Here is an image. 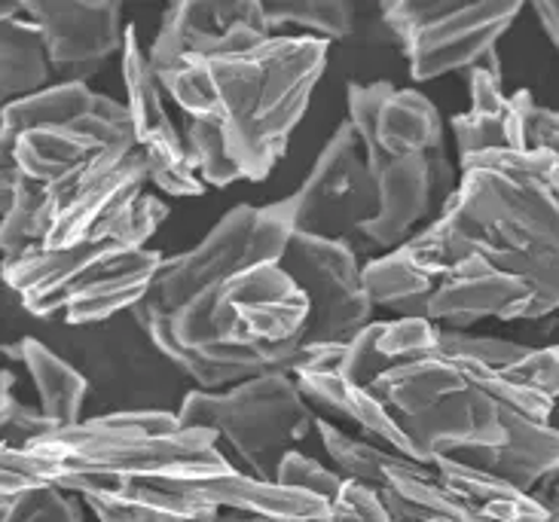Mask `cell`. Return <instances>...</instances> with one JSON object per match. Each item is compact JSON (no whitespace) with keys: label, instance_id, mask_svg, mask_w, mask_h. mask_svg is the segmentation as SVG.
<instances>
[{"label":"cell","instance_id":"42","mask_svg":"<svg viewBox=\"0 0 559 522\" xmlns=\"http://www.w3.org/2000/svg\"><path fill=\"white\" fill-rule=\"evenodd\" d=\"M538 498L545 501L547 508H559V474H554V477L547 479L545 493L538 495Z\"/></svg>","mask_w":559,"mask_h":522},{"label":"cell","instance_id":"13","mask_svg":"<svg viewBox=\"0 0 559 522\" xmlns=\"http://www.w3.org/2000/svg\"><path fill=\"white\" fill-rule=\"evenodd\" d=\"M270 37L273 28L260 0H183L163 13L147 52L156 76H166L183 61L245 52Z\"/></svg>","mask_w":559,"mask_h":522},{"label":"cell","instance_id":"25","mask_svg":"<svg viewBox=\"0 0 559 522\" xmlns=\"http://www.w3.org/2000/svg\"><path fill=\"white\" fill-rule=\"evenodd\" d=\"M98 522H221V510L153 483H98L80 495Z\"/></svg>","mask_w":559,"mask_h":522},{"label":"cell","instance_id":"4","mask_svg":"<svg viewBox=\"0 0 559 522\" xmlns=\"http://www.w3.org/2000/svg\"><path fill=\"white\" fill-rule=\"evenodd\" d=\"M0 144L3 163H13L37 183H56L107 150L138 141L132 114L122 102L92 92L90 83L61 80L3 105Z\"/></svg>","mask_w":559,"mask_h":522},{"label":"cell","instance_id":"34","mask_svg":"<svg viewBox=\"0 0 559 522\" xmlns=\"http://www.w3.org/2000/svg\"><path fill=\"white\" fill-rule=\"evenodd\" d=\"M183 141L190 147L193 165H197L199 178L205 187H217V190H227L236 180H245L239 165L233 163V156L227 153V144L221 132L214 129L212 122L202 120H187L183 129Z\"/></svg>","mask_w":559,"mask_h":522},{"label":"cell","instance_id":"39","mask_svg":"<svg viewBox=\"0 0 559 522\" xmlns=\"http://www.w3.org/2000/svg\"><path fill=\"white\" fill-rule=\"evenodd\" d=\"M328 522H394L382 493L373 486L364 483H352L346 479V486L340 489V495L331 501V513Z\"/></svg>","mask_w":559,"mask_h":522},{"label":"cell","instance_id":"14","mask_svg":"<svg viewBox=\"0 0 559 522\" xmlns=\"http://www.w3.org/2000/svg\"><path fill=\"white\" fill-rule=\"evenodd\" d=\"M367 165L377 180L379 214L367 224L364 239L385 251L413 239L423 221L431 224L462 183L447 150L416 156H367Z\"/></svg>","mask_w":559,"mask_h":522},{"label":"cell","instance_id":"33","mask_svg":"<svg viewBox=\"0 0 559 522\" xmlns=\"http://www.w3.org/2000/svg\"><path fill=\"white\" fill-rule=\"evenodd\" d=\"M52 431H59V428L44 416L40 406H28L15 398V376L7 367L3 370V389H0V437H3L0 449L22 452Z\"/></svg>","mask_w":559,"mask_h":522},{"label":"cell","instance_id":"31","mask_svg":"<svg viewBox=\"0 0 559 522\" xmlns=\"http://www.w3.org/2000/svg\"><path fill=\"white\" fill-rule=\"evenodd\" d=\"M316 431L321 437V447L328 452V459L333 462V471H340L352 483L382 489V479L389 474V467L404 459V455H397L389 447H379L373 440L348 437L346 431H340V425H333L321 416L316 418Z\"/></svg>","mask_w":559,"mask_h":522},{"label":"cell","instance_id":"40","mask_svg":"<svg viewBox=\"0 0 559 522\" xmlns=\"http://www.w3.org/2000/svg\"><path fill=\"white\" fill-rule=\"evenodd\" d=\"M526 134H530V147H547L559 153V110L535 105V98H530Z\"/></svg>","mask_w":559,"mask_h":522},{"label":"cell","instance_id":"37","mask_svg":"<svg viewBox=\"0 0 559 522\" xmlns=\"http://www.w3.org/2000/svg\"><path fill=\"white\" fill-rule=\"evenodd\" d=\"M275 483H282L287 489H302V493L318 495L324 501H333L340 489L346 486V477L340 471H333L328 464H321L312 455H306L300 449H290L278 471H275Z\"/></svg>","mask_w":559,"mask_h":522},{"label":"cell","instance_id":"10","mask_svg":"<svg viewBox=\"0 0 559 522\" xmlns=\"http://www.w3.org/2000/svg\"><path fill=\"white\" fill-rule=\"evenodd\" d=\"M285 202L294 233L348 245L364 239L367 224L379 214V190L352 122L333 129L306 180Z\"/></svg>","mask_w":559,"mask_h":522},{"label":"cell","instance_id":"21","mask_svg":"<svg viewBox=\"0 0 559 522\" xmlns=\"http://www.w3.org/2000/svg\"><path fill=\"white\" fill-rule=\"evenodd\" d=\"M438 352L443 358L474 364L559 401V345H523L501 336H477L468 330H443Z\"/></svg>","mask_w":559,"mask_h":522},{"label":"cell","instance_id":"35","mask_svg":"<svg viewBox=\"0 0 559 522\" xmlns=\"http://www.w3.org/2000/svg\"><path fill=\"white\" fill-rule=\"evenodd\" d=\"M83 501L56 486L0 495V522H83Z\"/></svg>","mask_w":559,"mask_h":522},{"label":"cell","instance_id":"7","mask_svg":"<svg viewBox=\"0 0 559 522\" xmlns=\"http://www.w3.org/2000/svg\"><path fill=\"white\" fill-rule=\"evenodd\" d=\"M178 418L187 428L217 434L245 474L275 479L282 459L316 428L318 416L294 376L266 373L227 391L193 389Z\"/></svg>","mask_w":559,"mask_h":522},{"label":"cell","instance_id":"38","mask_svg":"<svg viewBox=\"0 0 559 522\" xmlns=\"http://www.w3.org/2000/svg\"><path fill=\"white\" fill-rule=\"evenodd\" d=\"M379 321H373L370 328L361 330L352 343L336 345V367L358 385H377V379L385 370H392V364L382 358L377 345Z\"/></svg>","mask_w":559,"mask_h":522},{"label":"cell","instance_id":"20","mask_svg":"<svg viewBox=\"0 0 559 522\" xmlns=\"http://www.w3.org/2000/svg\"><path fill=\"white\" fill-rule=\"evenodd\" d=\"M168 489L190 495L221 513L233 510L239 517H258L266 522H328L331 513V501L302 489H287L275 479L251 477L239 467H229L224 474L197 483H178Z\"/></svg>","mask_w":559,"mask_h":522},{"label":"cell","instance_id":"23","mask_svg":"<svg viewBox=\"0 0 559 522\" xmlns=\"http://www.w3.org/2000/svg\"><path fill=\"white\" fill-rule=\"evenodd\" d=\"M504 425H508V440L499 449H484V452H465L455 455L462 462L484 467L489 474H499L508 483L532 493L535 486H545L547 479L559 474V428L550 422H535L504 410Z\"/></svg>","mask_w":559,"mask_h":522},{"label":"cell","instance_id":"28","mask_svg":"<svg viewBox=\"0 0 559 522\" xmlns=\"http://www.w3.org/2000/svg\"><path fill=\"white\" fill-rule=\"evenodd\" d=\"M431 467L443 486L462 495L489 522H547L554 513L535 493H526L499 474H489L462 459H438Z\"/></svg>","mask_w":559,"mask_h":522},{"label":"cell","instance_id":"8","mask_svg":"<svg viewBox=\"0 0 559 522\" xmlns=\"http://www.w3.org/2000/svg\"><path fill=\"white\" fill-rule=\"evenodd\" d=\"M523 13L520 0H385L382 22L416 83L484 64Z\"/></svg>","mask_w":559,"mask_h":522},{"label":"cell","instance_id":"19","mask_svg":"<svg viewBox=\"0 0 559 522\" xmlns=\"http://www.w3.org/2000/svg\"><path fill=\"white\" fill-rule=\"evenodd\" d=\"M471 107L465 114H455L450 129L459 144V163L477 159L486 153H508V150L530 147L526 134V107L532 92L520 90L504 95L501 71L496 52L468 71Z\"/></svg>","mask_w":559,"mask_h":522},{"label":"cell","instance_id":"18","mask_svg":"<svg viewBox=\"0 0 559 522\" xmlns=\"http://www.w3.org/2000/svg\"><path fill=\"white\" fill-rule=\"evenodd\" d=\"M428 318L443 330H468L477 321H535V290L489 257L471 254L440 278Z\"/></svg>","mask_w":559,"mask_h":522},{"label":"cell","instance_id":"6","mask_svg":"<svg viewBox=\"0 0 559 522\" xmlns=\"http://www.w3.org/2000/svg\"><path fill=\"white\" fill-rule=\"evenodd\" d=\"M44 343L74 364L90 382L95 416L105 413H178L193 382L163 355L135 312L105 324L68 328L46 321Z\"/></svg>","mask_w":559,"mask_h":522},{"label":"cell","instance_id":"5","mask_svg":"<svg viewBox=\"0 0 559 522\" xmlns=\"http://www.w3.org/2000/svg\"><path fill=\"white\" fill-rule=\"evenodd\" d=\"M373 389L392 406L428 467L438 459L499 449L508 440L499 403L440 352L394 364L379 376Z\"/></svg>","mask_w":559,"mask_h":522},{"label":"cell","instance_id":"41","mask_svg":"<svg viewBox=\"0 0 559 522\" xmlns=\"http://www.w3.org/2000/svg\"><path fill=\"white\" fill-rule=\"evenodd\" d=\"M535 15H538V22H542V28L550 37V44L557 46L559 52V0H550V3H535L532 7Z\"/></svg>","mask_w":559,"mask_h":522},{"label":"cell","instance_id":"30","mask_svg":"<svg viewBox=\"0 0 559 522\" xmlns=\"http://www.w3.org/2000/svg\"><path fill=\"white\" fill-rule=\"evenodd\" d=\"M438 284L440 278L425 269L407 241L364 263V287L373 306L389 309L397 318H428V302Z\"/></svg>","mask_w":559,"mask_h":522},{"label":"cell","instance_id":"12","mask_svg":"<svg viewBox=\"0 0 559 522\" xmlns=\"http://www.w3.org/2000/svg\"><path fill=\"white\" fill-rule=\"evenodd\" d=\"M126 107L132 114L138 150L147 159L151 183L163 195H205L190 147L166 110V90L153 71L151 52L138 40V28H126V46L120 56Z\"/></svg>","mask_w":559,"mask_h":522},{"label":"cell","instance_id":"2","mask_svg":"<svg viewBox=\"0 0 559 522\" xmlns=\"http://www.w3.org/2000/svg\"><path fill=\"white\" fill-rule=\"evenodd\" d=\"M0 495L56 486L80 495L98 483L178 486L239 464L209 428H187L178 413H105L52 431L34 447L0 449Z\"/></svg>","mask_w":559,"mask_h":522},{"label":"cell","instance_id":"9","mask_svg":"<svg viewBox=\"0 0 559 522\" xmlns=\"http://www.w3.org/2000/svg\"><path fill=\"white\" fill-rule=\"evenodd\" d=\"M290 236L294 224L285 199L270 205H236L190 251L166 257L147 302L163 312H178L202 290L239 272L282 263Z\"/></svg>","mask_w":559,"mask_h":522},{"label":"cell","instance_id":"29","mask_svg":"<svg viewBox=\"0 0 559 522\" xmlns=\"http://www.w3.org/2000/svg\"><path fill=\"white\" fill-rule=\"evenodd\" d=\"M52 226L49 187L25 178L13 163H0V251L3 263L40 248Z\"/></svg>","mask_w":559,"mask_h":522},{"label":"cell","instance_id":"26","mask_svg":"<svg viewBox=\"0 0 559 522\" xmlns=\"http://www.w3.org/2000/svg\"><path fill=\"white\" fill-rule=\"evenodd\" d=\"M379 493L394 522H489L462 495L443 486L435 467L409 459L389 467Z\"/></svg>","mask_w":559,"mask_h":522},{"label":"cell","instance_id":"32","mask_svg":"<svg viewBox=\"0 0 559 522\" xmlns=\"http://www.w3.org/2000/svg\"><path fill=\"white\" fill-rule=\"evenodd\" d=\"M270 28H300L318 40H346L355 31V3L348 0H273L263 3Z\"/></svg>","mask_w":559,"mask_h":522},{"label":"cell","instance_id":"16","mask_svg":"<svg viewBox=\"0 0 559 522\" xmlns=\"http://www.w3.org/2000/svg\"><path fill=\"white\" fill-rule=\"evenodd\" d=\"M348 122L358 129L367 156L443 153V117L438 105L416 90L389 83H348Z\"/></svg>","mask_w":559,"mask_h":522},{"label":"cell","instance_id":"3","mask_svg":"<svg viewBox=\"0 0 559 522\" xmlns=\"http://www.w3.org/2000/svg\"><path fill=\"white\" fill-rule=\"evenodd\" d=\"M459 199L477 248L535 290V321L559 312V199L516 163L514 153H486L459 163Z\"/></svg>","mask_w":559,"mask_h":522},{"label":"cell","instance_id":"11","mask_svg":"<svg viewBox=\"0 0 559 522\" xmlns=\"http://www.w3.org/2000/svg\"><path fill=\"white\" fill-rule=\"evenodd\" d=\"M282 269L309 299V328L302 345L352 343L373 324V299L364 287V266L348 241L294 233Z\"/></svg>","mask_w":559,"mask_h":522},{"label":"cell","instance_id":"22","mask_svg":"<svg viewBox=\"0 0 559 522\" xmlns=\"http://www.w3.org/2000/svg\"><path fill=\"white\" fill-rule=\"evenodd\" d=\"M163 263H166V254H159L153 248L129 251V254L110 260L68 302L61 321L68 328H92V324L114 321L126 312H135L138 306L153 294V284L163 272Z\"/></svg>","mask_w":559,"mask_h":522},{"label":"cell","instance_id":"24","mask_svg":"<svg viewBox=\"0 0 559 522\" xmlns=\"http://www.w3.org/2000/svg\"><path fill=\"white\" fill-rule=\"evenodd\" d=\"M3 355L19 360L28 370L37 406L56 428H71L83 422V410L90 403V382L71 360L52 345L44 343L37 333H22L13 343H3Z\"/></svg>","mask_w":559,"mask_h":522},{"label":"cell","instance_id":"1","mask_svg":"<svg viewBox=\"0 0 559 522\" xmlns=\"http://www.w3.org/2000/svg\"><path fill=\"white\" fill-rule=\"evenodd\" d=\"M331 44L306 34H273L245 52L183 61L159 76L187 120L212 122L245 180H266L287 153Z\"/></svg>","mask_w":559,"mask_h":522},{"label":"cell","instance_id":"15","mask_svg":"<svg viewBox=\"0 0 559 522\" xmlns=\"http://www.w3.org/2000/svg\"><path fill=\"white\" fill-rule=\"evenodd\" d=\"M46 37L52 71L64 83H86L110 56H122L126 22L117 0H22Z\"/></svg>","mask_w":559,"mask_h":522},{"label":"cell","instance_id":"27","mask_svg":"<svg viewBox=\"0 0 559 522\" xmlns=\"http://www.w3.org/2000/svg\"><path fill=\"white\" fill-rule=\"evenodd\" d=\"M52 61L40 25L22 3H0V95L3 105L49 90Z\"/></svg>","mask_w":559,"mask_h":522},{"label":"cell","instance_id":"36","mask_svg":"<svg viewBox=\"0 0 559 522\" xmlns=\"http://www.w3.org/2000/svg\"><path fill=\"white\" fill-rule=\"evenodd\" d=\"M443 328L431 318H394V321H379L377 345L382 358L389 364H407V360L428 358L440 345Z\"/></svg>","mask_w":559,"mask_h":522},{"label":"cell","instance_id":"17","mask_svg":"<svg viewBox=\"0 0 559 522\" xmlns=\"http://www.w3.org/2000/svg\"><path fill=\"white\" fill-rule=\"evenodd\" d=\"M290 376L297 379L302 398L331 413L358 425L370 440H379L385 447L423 464L419 449L409 440V434L404 431V425L397 422L392 413V406L379 398V391L373 385H358L352 382L340 367H336V345H302L300 358L294 364Z\"/></svg>","mask_w":559,"mask_h":522},{"label":"cell","instance_id":"44","mask_svg":"<svg viewBox=\"0 0 559 522\" xmlns=\"http://www.w3.org/2000/svg\"><path fill=\"white\" fill-rule=\"evenodd\" d=\"M550 510H554V513H550V520L547 522H559V508H550Z\"/></svg>","mask_w":559,"mask_h":522},{"label":"cell","instance_id":"43","mask_svg":"<svg viewBox=\"0 0 559 522\" xmlns=\"http://www.w3.org/2000/svg\"><path fill=\"white\" fill-rule=\"evenodd\" d=\"M221 522H266V520H258V517H229V520H221Z\"/></svg>","mask_w":559,"mask_h":522}]
</instances>
